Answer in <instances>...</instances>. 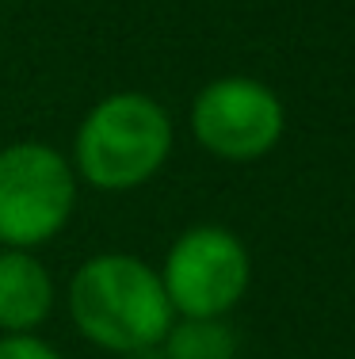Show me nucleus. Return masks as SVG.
<instances>
[{"mask_svg": "<svg viewBox=\"0 0 355 359\" xmlns=\"http://www.w3.org/2000/svg\"><path fill=\"white\" fill-rule=\"evenodd\" d=\"M172 118L146 92H111L88 107L73 138V172L96 191H134L165 168Z\"/></svg>", "mask_w": 355, "mask_h": 359, "instance_id": "2", "label": "nucleus"}, {"mask_svg": "<svg viewBox=\"0 0 355 359\" xmlns=\"http://www.w3.org/2000/svg\"><path fill=\"white\" fill-rule=\"evenodd\" d=\"M249 279V249L222 226L183 229L160 268V283L176 318H225L244 298Z\"/></svg>", "mask_w": 355, "mask_h": 359, "instance_id": "4", "label": "nucleus"}, {"mask_svg": "<svg viewBox=\"0 0 355 359\" xmlns=\"http://www.w3.org/2000/svg\"><path fill=\"white\" fill-rule=\"evenodd\" d=\"M0 359H62V352L35 332H4L0 337Z\"/></svg>", "mask_w": 355, "mask_h": 359, "instance_id": "8", "label": "nucleus"}, {"mask_svg": "<svg viewBox=\"0 0 355 359\" xmlns=\"http://www.w3.org/2000/svg\"><path fill=\"white\" fill-rule=\"evenodd\" d=\"M165 359H237V337L222 318H180L160 340Z\"/></svg>", "mask_w": 355, "mask_h": 359, "instance_id": "7", "label": "nucleus"}, {"mask_svg": "<svg viewBox=\"0 0 355 359\" xmlns=\"http://www.w3.org/2000/svg\"><path fill=\"white\" fill-rule=\"evenodd\" d=\"M54 310V279L35 249H0V332H35Z\"/></svg>", "mask_w": 355, "mask_h": 359, "instance_id": "6", "label": "nucleus"}, {"mask_svg": "<svg viewBox=\"0 0 355 359\" xmlns=\"http://www.w3.org/2000/svg\"><path fill=\"white\" fill-rule=\"evenodd\" d=\"M65 306L81 337L115 355L157 348L176 321L160 271L130 252L88 256L73 271Z\"/></svg>", "mask_w": 355, "mask_h": 359, "instance_id": "1", "label": "nucleus"}, {"mask_svg": "<svg viewBox=\"0 0 355 359\" xmlns=\"http://www.w3.org/2000/svg\"><path fill=\"white\" fill-rule=\"evenodd\" d=\"M283 104L264 81L218 76L191 104V130L210 157L260 161L283 138Z\"/></svg>", "mask_w": 355, "mask_h": 359, "instance_id": "5", "label": "nucleus"}, {"mask_svg": "<svg viewBox=\"0 0 355 359\" xmlns=\"http://www.w3.org/2000/svg\"><path fill=\"white\" fill-rule=\"evenodd\" d=\"M77 210L73 161L50 142L0 149V249H39L69 226Z\"/></svg>", "mask_w": 355, "mask_h": 359, "instance_id": "3", "label": "nucleus"}]
</instances>
